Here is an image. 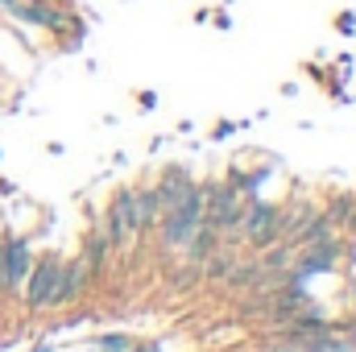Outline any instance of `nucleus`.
I'll use <instances>...</instances> for the list:
<instances>
[{"label": "nucleus", "mask_w": 356, "mask_h": 352, "mask_svg": "<svg viewBox=\"0 0 356 352\" xmlns=\"http://www.w3.org/2000/svg\"><path fill=\"white\" fill-rule=\"evenodd\" d=\"M58 265H63L58 253H38V257H33L25 282H21V303H25L29 315L50 311V294H54V282H58Z\"/></svg>", "instance_id": "obj_1"}, {"label": "nucleus", "mask_w": 356, "mask_h": 352, "mask_svg": "<svg viewBox=\"0 0 356 352\" xmlns=\"http://www.w3.org/2000/svg\"><path fill=\"white\" fill-rule=\"evenodd\" d=\"M277 207H282V203H269V199L249 195V199H245V220H241V241H249L253 249H266L273 241H282Z\"/></svg>", "instance_id": "obj_2"}, {"label": "nucleus", "mask_w": 356, "mask_h": 352, "mask_svg": "<svg viewBox=\"0 0 356 352\" xmlns=\"http://www.w3.org/2000/svg\"><path fill=\"white\" fill-rule=\"evenodd\" d=\"M33 245L25 241V237H0V269H4V286H0V298H17L21 294V282H25V273H29V265H33Z\"/></svg>", "instance_id": "obj_3"}, {"label": "nucleus", "mask_w": 356, "mask_h": 352, "mask_svg": "<svg viewBox=\"0 0 356 352\" xmlns=\"http://www.w3.org/2000/svg\"><path fill=\"white\" fill-rule=\"evenodd\" d=\"M91 286V273L83 257L75 253V257H63L58 265V282H54V294H50V311H67V307H75L83 294H88Z\"/></svg>", "instance_id": "obj_4"}, {"label": "nucleus", "mask_w": 356, "mask_h": 352, "mask_svg": "<svg viewBox=\"0 0 356 352\" xmlns=\"http://www.w3.org/2000/svg\"><path fill=\"white\" fill-rule=\"evenodd\" d=\"M336 265H340V237L319 241V245H298L290 273H298V278H315V273H332Z\"/></svg>", "instance_id": "obj_5"}, {"label": "nucleus", "mask_w": 356, "mask_h": 352, "mask_svg": "<svg viewBox=\"0 0 356 352\" xmlns=\"http://www.w3.org/2000/svg\"><path fill=\"white\" fill-rule=\"evenodd\" d=\"M133 199H137V237H154V228L162 220V203H158L154 182L149 186H133Z\"/></svg>", "instance_id": "obj_6"}, {"label": "nucleus", "mask_w": 356, "mask_h": 352, "mask_svg": "<svg viewBox=\"0 0 356 352\" xmlns=\"http://www.w3.org/2000/svg\"><path fill=\"white\" fill-rule=\"evenodd\" d=\"M191 182H195V178L186 175L182 166H166V170L158 175L154 191H158V203H162V211H166V207H175L178 199L186 195V186H191Z\"/></svg>", "instance_id": "obj_7"}, {"label": "nucleus", "mask_w": 356, "mask_h": 352, "mask_svg": "<svg viewBox=\"0 0 356 352\" xmlns=\"http://www.w3.org/2000/svg\"><path fill=\"white\" fill-rule=\"evenodd\" d=\"M79 257H83V265H88L91 278H99V273H104V265H108V257H112V241L99 232V224H91V228H88V241H83Z\"/></svg>", "instance_id": "obj_8"}, {"label": "nucleus", "mask_w": 356, "mask_h": 352, "mask_svg": "<svg viewBox=\"0 0 356 352\" xmlns=\"http://www.w3.org/2000/svg\"><path fill=\"white\" fill-rule=\"evenodd\" d=\"M261 282H266V273H261V262L257 257H241L236 253V262H232V269L224 273V286L228 290H261Z\"/></svg>", "instance_id": "obj_9"}, {"label": "nucleus", "mask_w": 356, "mask_h": 352, "mask_svg": "<svg viewBox=\"0 0 356 352\" xmlns=\"http://www.w3.org/2000/svg\"><path fill=\"white\" fill-rule=\"evenodd\" d=\"M315 216V203H307V199H294V203H286V207H277V224H282V241H294L298 237V228L307 224Z\"/></svg>", "instance_id": "obj_10"}, {"label": "nucleus", "mask_w": 356, "mask_h": 352, "mask_svg": "<svg viewBox=\"0 0 356 352\" xmlns=\"http://www.w3.org/2000/svg\"><path fill=\"white\" fill-rule=\"evenodd\" d=\"M323 216H327L336 228H344V224L356 216V195H332V203L323 207Z\"/></svg>", "instance_id": "obj_11"}, {"label": "nucleus", "mask_w": 356, "mask_h": 352, "mask_svg": "<svg viewBox=\"0 0 356 352\" xmlns=\"http://www.w3.org/2000/svg\"><path fill=\"white\" fill-rule=\"evenodd\" d=\"M133 344H137L133 332H104V336H95V349L99 352H129Z\"/></svg>", "instance_id": "obj_12"}, {"label": "nucleus", "mask_w": 356, "mask_h": 352, "mask_svg": "<svg viewBox=\"0 0 356 352\" xmlns=\"http://www.w3.org/2000/svg\"><path fill=\"white\" fill-rule=\"evenodd\" d=\"M199 278H203V273H199V265H191V262H186V269H178V273H170L166 282H170L175 290H191V282H199Z\"/></svg>", "instance_id": "obj_13"}, {"label": "nucleus", "mask_w": 356, "mask_h": 352, "mask_svg": "<svg viewBox=\"0 0 356 352\" xmlns=\"http://www.w3.org/2000/svg\"><path fill=\"white\" fill-rule=\"evenodd\" d=\"M332 25H336V33L353 38V33H356V8H340V13L332 17Z\"/></svg>", "instance_id": "obj_14"}, {"label": "nucleus", "mask_w": 356, "mask_h": 352, "mask_svg": "<svg viewBox=\"0 0 356 352\" xmlns=\"http://www.w3.org/2000/svg\"><path fill=\"white\" fill-rule=\"evenodd\" d=\"M211 21H216V29H232V17H228L224 8H216V13H211Z\"/></svg>", "instance_id": "obj_15"}, {"label": "nucleus", "mask_w": 356, "mask_h": 352, "mask_svg": "<svg viewBox=\"0 0 356 352\" xmlns=\"http://www.w3.org/2000/svg\"><path fill=\"white\" fill-rule=\"evenodd\" d=\"M137 104H141V108H154V104H158V95H154V91H141V95H137Z\"/></svg>", "instance_id": "obj_16"}, {"label": "nucleus", "mask_w": 356, "mask_h": 352, "mask_svg": "<svg viewBox=\"0 0 356 352\" xmlns=\"http://www.w3.org/2000/svg\"><path fill=\"white\" fill-rule=\"evenodd\" d=\"M269 352H298V344H290V340H286V344H273Z\"/></svg>", "instance_id": "obj_17"}, {"label": "nucleus", "mask_w": 356, "mask_h": 352, "mask_svg": "<svg viewBox=\"0 0 356 352\" xmlns=\"http://www.w3.org/2000/svg\"><path fill=\"white\" fill-rule=\"evenodd\" d=\"M29 352H54V344H50V340H42V344H33Z\"/></svg>", "instance_id": "obj_18"}, {"label": "nucleus", "mask_w": 356, "mask_h": 352, "mask_svg": "<svg viewBox=\"0 0 356 352\" xmlns=\"http://www.w3.org/2000/svg\"><path fill=\"white\" fill-rule=\"evenodd\" d=\"M348 336H353V340H356V323H353V328H348Z\"/></svg>", "instance_id": "obj_19"}, {"label": "nucleus", "mask_w": 356, "mask_h": 352, "mask_svg": "<svg viewBox=\"0 0 356 352\" xmlns=\"http://www.w3.org/2000/svg\"><path fill=\"white\" fill-rule=\"evenodd\" d=\"M0 286H4V269H0Z\"/></svg>", "instance_id": "obj_20"}]
</instances>
